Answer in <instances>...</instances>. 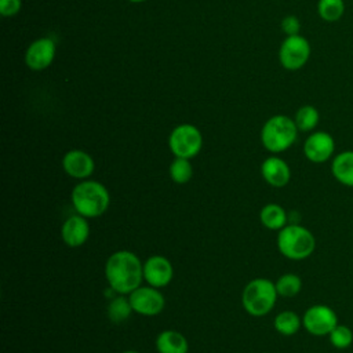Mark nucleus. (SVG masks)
I'll return each instance as SVG.
<instances>
[{"instance_id": "obj_1", "label": "nucleus", "mask_w": 353, "mask_h": 353, "mask_svg": "<svg viewBox=\"0 0 353 353\" xmlns=\"http://www.w3.org/2000/svg\"><path fill=\"white\" fill-rule=\"evenodd\" d=\"M105 279L116 294L128 295L143 281V262L130 250H119L105 262Z\"/></svg>"}, {"instance_id": "obj_2", "label": "nucleus", "mask_w": 353, "mask_h": 353, "mask_svg": "<svg viewBox=\"0 0 353 353\" xmlns=\"http://www.w3.org/2000/svg\"><path fill=\"white\" fill-rule=\"evenodd\" d=\"M70 201L77 214L94 219L103 215L109 208L110 193L103 183L88 178L73 186Z\"/></svg>"}, {"instance_id": "obj_3", "label": "nucleus", "mask_w": 353, "mask_h": 353, "mask_svg": "<svg viewBox=\"0 0 353 353\" xmlns=\"http://www.w3.org/2000/svg\"><path fill=\"white\" fill-rule=\"evenodd\" d=\"M276 244L283 256L291 261H303L314 252L316 237L299 223H287L279 230Z\"/></svg>"}, {"instance_id": "obj_4", "label": "nucleus", "mask_w": 353, "mask_h": 353, "mask_svg": "<svg viewBox=\"0 0 353 353\" xmlns=\"http://www.w3.org/2000/svg\"><path fill=\"white\" fill-rule=\"evenodd\" d=\"M298 131L294 119L285 114H274L262 125L261 142L268 152L277 154L285 152L295 143Z\"/></svg>"}, {"instance_id": "obj_5", "label": "nucleus", "mask_w": 353, "mask_h": 353, "mask_svg": "<svg viewBox=\"0 0 353 353\" xmlns=\"http://www.w3.org/2000/svg\"><path fill=\"white\" fill-rule=\"evenodd\" d=\"M277 296L276 284L272 280L256 277L245 284L241 292V303L250 316L262 317L274 307Z\"/></svg>"}, {"instance_id": "obj_6", "label": "nucleus", "mask_w": 353, "mask_h": 353, "mask_svg": "<svg viewBox=\"0 0 353 353\" xmlns=\"http://www.w3.org/2000/svg\"><path fill=\"white\" fill-rule=\"evenodd\" d=\"M168 146L175 157L190 160L200 153L203 148V135L196 125L183 123L170 132Z\"/></svg>"}, {"instance_id": "obj_7", "label": "nucleus", "mask_w": 353, "mask_h": 353, "mask_svg": "<svg viewBox=\"0 0 353 353\" xmlns=\"http://www.w3.org/2000/svg\"><path fill=\"white\" fill-rule=\"evenodd\" d=\"M338 324L335 310L324 303H314L309 306L302 316V327L314 336L328 335Z\"/></svg>"}, {"instance_id": "obj_8", "label": "nucleus", "mask_w": 353, "mask_h": 353, "mask_svg": "<svg viewBox=\"0 0 353 353\" xmlns=\"http://www.w3.org/2000/svg\"><path fill=\"white\" fill-rule=\"evenodd\" d=\"M130 303L134 313L141 316L153 317L160 314L165 307V298L160 288L152 287L149 284L139 285L131 294H128Z\"/></svg>"}, {"instance_id": "obj_9", "label": "nucleus", "mask_w": 353, "mask_h": 353, "mask_svg": "<svg viewBox=\"0 0 353 353\" xmlns=\"http://www.w3.org/2000/svg\"><path fill=\"white\" fill-rule=\"evenodd\" d=\"M310 51V44L303 36H287L280 46L279 59L284 69L298 70L309 61Z\"/></svg>"}, {"instance_id": "obj_10", "label": "nucleus", "mask_w": 353, "mask_h": 353, "mask_svg": "<svg viewBox=\"0 0 353 353\" xmlns=\"http://www.w3.org/2000/svg\"><path fill=\"white\" fill-rule=\"evenodd\" d=\"M335 141L327 131H313L303 142L305 157L314 164H323L335 156Z\"/></svg>"}, {"instance_id": "obj_11", "label": "nucleus", "mask_w": 353, "mask_h": 353, "mask_svg": "<svg viewBox=\"0 0 353 353\" xmlns=\"http://www.w3.org/2000/svg\"><path fill=\"white\" fill-rule=\"evenodd\" d=\"M174 277V268L164 255H152L143 262V280L146 284L163 288L167 287Z\"/></svg>"}, {"instance_id": "obj_12", "label": "nucleus", "mask_w": 353, "mask_h": 353, "mask_svg": "<svg viewBox=\"0 0 353 353\" xmlns=\"http://www.w3.org/2000/svg\"><path fill=\"white\" fill-rule=\"evenodd\" d=\"M62 168L70 178L88 179L95 170V161L91 154L81 149H70L62 157Z\"/></svg>"}, {"instance_id": "obj_13", "label": "nucleus", "mask_w": 353, "mask_h": 353, "mask_svg": "<svg viewBox=\"0 0 353 353\" xmlns=\"http://www.w3.org/2000/svg\"><path fill=\"white\" fill-rule=\"evenodd\" d=\"M55 58V41L51 37H40L29 44L25 62L32 70L47 69Z\"/></svg>"}, {"instance_id": "obj_14", "label": "nucleus", "mask_w": 353, "mask_h": 353, "mask_svg": "<svg viewBox=\"0 0 353 353\" xmlns=\"http://www.w3.org/2000/svg\"><path fill=\"white\" fill-rule=\"evenodd\" d=\"M88 237H90L88 218L76 212L74 215H70L63 221L61 226V239L66 245L72 248H77L83 245L88 240Z\"/></svg>"}, {"instance_id": "obj_15", "label": "nucleus", "mask_w": 353, "mask_h": 353, "mask_svg": "<svg viewBox=\"0 0 353 353\" xmlns=\"http://www.w3.org/2000/svg\"><path fill=\"white\" fill-rule=\"evenodd\" d=\"M261 175L268 185L273 188H284L291 179V168L285 160L273 154L262 161Z\"/></svg>"}, {"instance_id": "obj_16", "label": "nucleus", "mask_w": 353, "mask_h": 353, "mask_svg": "<svg viewBox=\"0 0 353 353\" xmlns=\"http://www.w3.org/2000/svg\"><path fill=\"white\" fill-rule=\"evenodd\" d=\"M159 353H188L189 342L183 334L175 330L161 331L154 341Z\"/></svg>"}, {"instance_id": "obj_17", "label": "nucleus", "mask_w": 353, "mask_h": 353, "mask_svg": "<svg viewBox=\"0 0 353 353\" xmlns=\"http://www.w3.org/2000/svg\"><path fill=\"white\" fill-rule=\"evenodd\" d=\"M331 174L341 185L353 188V150H343L332 157Z\"/></svg>"}, {"instance_id": "obj_18", "label": "nucleus", "mask_w": 353, "mask_h": 353, "mask_svg": "<svg viewBox=\"0 0 353 353\" xmlns=\"http://www.w3.org/2000/svg\"><path fill=\"white\" fill-rule=\"evenodd\" d=\"M259 221L266 229L279 232L288 223V214L280 204L269 203L261 208Z\"/></svg>"}, {"instance_id": "obj_19", "label": "nucleus", "mask_w": 353, "mask_h": 353, "mask_svg": "<svg viewBox=\"0 0 353 353\" xmlns=\"http://www.w3.org/2000/svg\"><path fill=\"white\" fill-rule=\"evenodd\" d=\"M273 325L279 334H281L284 336H291L301 330L302 317H299L298 313H295L292 310H283V312L277 313V316L274 317Z\"/></svg>"}, {"instance_id": "obj_20", "label": "nucleus", "mask_w": 353, "mask_h": 353, "mask_svg": "<svg viewBox=\"0 0 353 353\" xmlns=\"http://www.w3.org/2000/svg\"><path fill=\"white\" fill-rule=\"evenodd\" d=\"M132 306L130 303L128 295H121L117 294L116 296H113L106 307V313L110 321L113 323H123L125 321L131 313H132Z\"/></svg>"}, {"instance_id": "obj_21", "label": "nucleus", "mask_w": 353, "mask_h": 353, "mask_svg": "<svg viewBox=\"0 0 353 353\" xmlns=\"http://www.w3.org/2000/svg\"><path fill=\"white\" fill-rule=\"evenodd\" d=\"M294 121L299 131L312 132L320 121V113L313 105H303L296 110Z\"/></svg>"}, {"instance_id": "obj_22", "label": "nucleus", "mask_w": 353, "mask_h": 353, "mask_svg": "<svg viewBox=\"0 0 353 353\" xmlns=\"http://www.w3.org/2000/svg\"><path fill=\"white\" fill-rule=\"evenodd\" d=\"M276 290L279 296L292 298L302 290V279L295 273H284L276 280Z\"/></svg>"}, {"instance_id": "obj_23", "label": "nucleus", "mask_w": 353, "mask_h": 353, "mask_svg": "<svg viewBox=\"0 0 353 353\" xmlns=\"http://www.w3.org/2000/svg\"><path fill=\"white\" fill-rule=\"evenodd\" d=\"M168 172H170V178L172 179V182H175L178 185H185L193 176V167H192V163L189 159L175 157L170 164Z\"/></svg>"}, {"instance_id": "obj_24", "label": "nucleus", "mask_w": 353, "mask_h": 353, "mask_svg": "<svg viewBox=\"0 0 353 353\" xmlns=\"http://www.w3.org/2000/svg\"><path fill=\"white\" fill-rule=\"evenodd\" d=\"M319 17L325 22H336L345 14V0H319Z\"/></svg>"}, {"instance_id": "obj_25", "label": "nucleus", "mask_w": 353, "mask_h": 353, "mask_svg": "<svg viewBox=\"0 0 353 353\" xmlns=\"http://www.w3.org/2000/svg\"><path fill=\"white\" fill-rule=\"evenodd\" d=\"M328 339L335 349L343 350L353 343V331L345 324H338L328 334Z\"/></svg>"}, {"instance_id": "obj_26", "label": "nucleus", "mask_w": 353, "mask_h": 353, "mask_svg": "<svg viewBox=\"0 0 353 353\" xmlns=\"http://www.w3.org/2000/svg\"><path fill=\"white\" fill-rule=\"evenodd\" d=\"M281 30L285 36H295L301 32V21L295 15H287L281 21Z\"/></svg>"}, {"instance_id": "obj_27", "label": "nucleus", "mask_w": 353, "mask_h": 353, "mask_svg": "<svg viewBox=\"0 0 353 353\" xmlns=\"http://www.w3.org/2000/svg\"><path fill=\"white\" fill-rule=\"evenodd\" d=\"M22 0H0V14L3 17H14L21 11Z\"/></svg>"}, {"instance_id": "obj_28", "label": "nucleus", "mask_w": 353, "mask_h": 353, "mask_svg": "<svg viewBox=\"0 0 353 353\" xmlns=\"http://www.w3.org/2000/svg\"><path fill=\"white\" fill-rule=\"evenodd\" d=\"M121 353H139V352H137V350H132V349H130V350H124V352H121Z\"/></svg>"}, {"instance_id": "obj_29", "label": "nucleus", "mask_w": 353, "mask_h": 353, "mask_svg": "<svg viewBox=\"0 0 353 353\" xmlns=\"http://www.w3.org/2000/svg\"><path fill=\"white\" fill-rule=\"evenodd\" d=\"M128 1H131V3H142L145 0H128Z\"/></svg>"}]
</instances>
